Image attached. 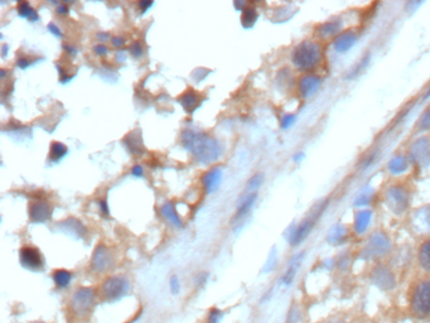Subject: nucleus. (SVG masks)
I'll return each mask as SVG.
<instances>
[{
  "label": "nucleus",
  "instance_id": "45",
  "mask_svg": "<svg viewBox=\"0 0 430 323\" xmlns=\"http://www.w3.org/2000/svg\"><path fill=\"white\" fill-rule=\"evenodd\" d=\"M116 61L119 62H124L125 61V52L124 51H119L116 53Z\"/></svg>",
  "mask_w": 430,
  "mask_h": 323
},
{
  "label": "nucleus",
  "instance_id": "12",
  "mask_svg": "<svg viewBox=\"0 0 430 323\" xmlns=\"http://www.w3.org/2000/svg\"><path fill=\"white\" fill-rule=\"evenodd\" d=\"M178 101L188 114H192V112L196 111L202 102L201 97H199V95L197 94L194 90H188V91L184 92V94L179 97Z\"/></svg>",
  "mask_w": 430,
  "mask_h": 323
},
{
  "label": "nucleus",
  "instance_id": "44",
  "mask_svg": "<svg viewBox=\"0 0 430 323\" xmlns=\"http://www.w3.org/2000/svg\"><path fill=\"white\" fill-rule=\"evenodd\" d=\"M63 49L69 54V56H72V57L76 56L77 54V49L72 46H67V44H63Z\"/></svg>",
  "mask_w": 430,
  "mask_h": 323
},
{
  "label": "nucleus",
  "instance_id": "26",
  "mask_svg": "<svg viewBox=\"0 0 430 323\" xmlns=\"http://www.w3.org/2000/svg\"><path fill=\"white\" fill-rule=\"evenodd\" d=\"M389 196L390 199L394 200V204L396 205V206H399V211H401V209H404L405 206H406V193H405V191H402L401 188H392L390 189L389 192Z\"/></svg>",
  "mask_w": 430,
  "mask_h": 323
},
{
  "label": "nucleus",
  "instance_id": "46",
  "mask_svg": "<svg viewBox=\"0 0 430 323\" xmlns=\"http://www.w3.org/2000/svg\"><path fill=\"white\" fill-rule=\"evenodd\" d=\"M326 323H349L348 320L343 319V318H333V319H329L328 322Z\"/></svg>",
  "mask_w": 430,
  "mask_h": 323
},
{
  "label": "nucleus",
  "instance_id": "39",
  "mask_svg": "<svg viewBox=\"0 0 430 323\" xmlns=\"http://www.w3.org/2000/svg\"><path fill=\"white\" fill-rule=\"evenodd\" d=\"M99 206H100V212H101L104 216H109V207H107V202L105 201V200L99 201Z\"/></svg>",
  "mask_w": 430,
  "mask_h": 323
},
{
  "label": "nucleus",
  "instance_id": "9",
  "mask_svg": "<svg viewBox=\"0 0 430 323\" xmlns=\"http://www.w3.org/2000/svg\"><path fill=\"white\" fill-rule=\"evenodd\" d=\"M122 143H124L126 149L132 155H142L147 152L144 143H142V135L140 129H135L132 132L127 133L124 137V139H122Z\"/></svg>",
  "mask_w": 430,
  "mask_h": 323
},
{
  "label": "nucleus",
  "instance_id": "36",
  "mask_svg": "<svg viewBox=\"0 0 430 323\" xmlns=\"http://www.w3.org/2000/svg\"><path fill=\"white\" fill-rule=\"evenodd\" d=\"M94 53L97 54V56H105V54L109 53V48L102 43L96 44V46L94 47Z\"/></svg>",
  "mask_w": 430,
  "mask_h": 323
},
{
  "label": "nucleus",
  "instance_id": "16",
  "mask_svg": "<svg viewBox=\"0 0 430 323\" xmlns=\"http://www.w3.org/2000/svg\"><path fill=\"white\" fill-rule=\"evenodd\" d=\"M257 199V193H246L241 200L239 201L237 205V212H236V219H242L244 216H246L247 212L251 210V207L254 206L255 201Z\"/></svg>",
  "mask_w": 430,
  "mask_h": 323
},
{
  "label": "nucleus",
  "instance_id": "17",
  "mask_svg": "<svg viewBox=\"0 0 430 323\" xmlns=\"http://www.w3.org/2000/svg\"><path fill=\"white\" fill-rule=\"evenodd\" d=\"M319 86V79L314 76H306L301 80V84H299V91L303 95L304 97H309L311 95H313L317 91Z\"/></svg>",
  "mask_w": 430,
  "mask_h": 323
},
{
  "label": "nucleus",
  "instance_id": "24",
  "mask_svg": "<svg viewBox=\"0 0 430 323\" xmlns=\"http://www.w3.org/2000/svg\"><path fill=\"white\" fill-rule=\"evenodd\" d=\"M53 280L58 288H67L72 280V273L64 269L56 270L53 273Z\"/></svg>",
  "mask_w": 430,
  "mask_h": 323
},
{
  "label": "nucleus",
  "instance_id": "31",
  "mask_svg": "<svg viewBox=\"0 0 430 323\" xmlns=\"http://www.w3.org/2000/svg\"><path fill=\"white\" fill-rule=\"evenodd\" d=\"M367 225H369V216H367V215L360 214L359 217H357V222H356L357 232H359V234H362V232L365 231V229L367 227Z\"/></svg>",
  "mask_w": 430,
  "mask_h": 323
},
{
  "label": "nucleus",
  "instance_id": "10",
  "mask_svg": "<svg viewBox=\"0 0 430 323\" xmlns=\"http://www.w3.org/2000/svg\"><path fill=\"white\" fill-rule=\"evenodd\" d=\"M371 280L375 285L384 290H390L395 287L394 274L385 267H377L372 270Z\"/></svg>",
  "mask_w": 430,
  "mask_h": 323
},
{
  "label": "nucleus",
  "instance_id": "43",
  "mask_svg": "<svg viewBox=\"0 0 430 323\" xmlns=\"http://www.w3.org/2000/svg\"><path fill=\"white\" fill-rule=\"evenodd\" d=\"M69 8L66 6V4H59L58 8H57V13L61 14V16H66V14H68Z\"/></svg>",
  "mask_w": 430,
  "mask_h": 323
},
{
  "label": "nucleus",
  "instance_id": "1",
  "mask_svg": "<svg viewBox=\"0 0 430 323\" xmlns=\"http://www.w3.org/2000/svg\"><path fill=\"white\" fill-rule=\"evenodd\" d=\"M182 144L198 163L208 164L214 162L222 154V148L214 138L206 133L194 130H184L182 133Z\"/></svg>",
  "mask_w": 430,
  "mask_h": 323
},
{
  "label": "nucleus",
  "instance_id": "38",
  "mask_svg": "<svg viewBox=\"0 0 430 323\" xmlns=\"http://www.w3.org/2000/svg\"><path fill=\"white\" fill-rule=\"evenodd\" d=\"M48 31L51 32L52 34H54V36H56V37H58V38H62V37H63L62 32L59 31V28L54 23H49L48 24Z\"/></svg>",
  "mask_w": 430,
  "mask_h": 323
},
{
  "label": "nucleus",
  "instance_id": "40",
  "mask_svg": "<svg viewBox=\"0 0 430 323\" xmlns=\"http://www.w3.org/2000/svg\"><path fill=\"white\" fill-rule=\"evenodd\" d=\"M131 174L134 177H137V178H140V177L144 176V169H142L141 166H134L131 169Z\"/></svg>",
  "mask_w": 430,
  "mask_h": 323
},
{
  "label": "nucleus",
  "instance_id": "28",
  "mask_svg": "<svg viewBox=\"0 0 430 323\" xmlns=\"http://www.w3.org/2000/svg\"><path fill=\"white\" fill-rule=\"evenodd\" d=\"M262 181H264V176L260 173L255 174L254 177H251L246 186V193H255L256 189L261 186Z\"/></svg>",
  "mask_w": 430,
  "mask_h": 323
},
{
  "label": "nucleus",
  "instance_id": "3",
  "mask_svg": "<svg viewBox=\"0 0 430 323\" xmlns=\"http://www.w3.org/2000/svg\"><path fill=\"white\" fill-rule=\"evenodd\" d=\"M322 58V51L319 46L313 42H303L293 52V63L303 71H311L318 66Z\"/></svg>",
  "mask_w": 430,
  "mask_h": 323
},
{
  "label": "nucleus",
  "instance_id": "32",
  "mask_svg": "<svg viewBox=\"0 0 430 323\" xmlns=\"http://www.w3.org/2000/svg\"><path fill=\"white\" fill-rule=\"evenodd\" d=\"M222 315H224V313H222L221 310L217 309V308H212V309L209 310L208 323H220L222 319Z\"/></svg>",
  "mask_w": 430,
  "mask_h": 323
},
{
  "label": "nucleus",
  "instance_id": "27",
  "mask_svg": "<svg viewBox=\"0 0 430 323\" xmlns=\"http://www.w3.org/2000/svg\"><path fill=\"white\" fill-rule=\"evenodd\" d=\"M339 28H341V26H339L338 22H328L319 28V33L323 34L324 37H329L332 34H336L339 31Z\"/></svg>",
  "mask_w": 430,
  "mask_h": 323
},
{
  "label": "nucleus",
  "instance_id": "30",
  "mask_svg": "<svg viewBox=\"0 0 430 323\" xmlns=\"http://www.w3.org/2000/svg\"><path fill=\"white\" fill-rule=\"evenodd\" d=\"M417 126H419V130L430 129V109L425 110V112L421 115L419 122H417Z\"/></svg>",
  "mask_w": 430,
  "mask_h": 323
},
{
  "label": "nucleus",
  "instance_id": "48",
  "mask_svg": "<svg viewBox=\"0 0 430 323\" xmlns=\"http://www.w3.org/2000/svg\"><path fill=\"white\" fill-rule=\"evenodd\" d=\"M235 7H236L237 11H244L246 7H245V3H240V2H235Z\"/></svg>",
  "mask_w": 430,
  "mask_h": 323
},
{
  "label": "nucleus",
  "instance_id": "29",
  "mask_svg": "<svg viewBox=\"0 0 430 323\" xmlns=\"http://www.w3.org/2000/svg\"><path fill=\"white\" fill-rule=\"evenodd\" d=\"M130 54H131L134 58H140V57L144 54V48H142V44L140 43L139 41H135L132 42L131 46H130L129 48Z\"/></svg>",
  "mask_w": 430,
  "mask_h": 323
},
{
  "label": "nucleus",
  "instance_id": "19",
  "mask_svg": "<svg viewBox=\"0 0 430 323\" xmlns=\"http://www.w3.org/2000/svg\"><path fill=\"white\" fill-rule=\"evenodd\" d=\"M417 262L425 272L430 273V239L425 240L420 245L419 252H417Z\"/></svg>",
  "mask_w": 430,
  "mask_h": 323
},
{
  "label": "nucleus",
  "instance_id": "47",
  "mask_svg": "<svg viewBox=\"0 0 430 323\" xmlns=\"http://www.w3.org/2000/svg\"><path fill=\"white\" fill-rule=\"evenodd\" d=\"M292 120H293V117H292V116H286V117H285L284 121H282V126H284V127L289 126V125L292 124Z\"/></svg>",
  "mask_w": 430,
  "mask_h": 323
},
{
  "label": "nucleus",
  "instance_id": "2",
  "mask_svg": "<svg viewBox=\"0 0 430 323\" xmlns=\"http://www.w3.org/2000/svg\"><path fill=\"white\" fill-rule=\"evenodd\" d=\"M410 312L417 319L430 317V278L419 280L410 293Z\"/></svg>",
  "mask_w": 430,
  "mask_h": 323
},
{
  "label": "nucleus",
  "instance_id": "41",
  "mask_svg": "<svg viewBox=\"0 0 430 323\" xmlns=\"http://www.w3.org/2000/svg\"><path fill=\"white\" fill-rule=\"evenodd\" d=\"M96 38L97 41L100 42H107L110 41L111 38V36H110V33H107V32H99V33L96 34Z\"/></svg>",
  "mask_w": 430,
  "mask_h": 323
},
{
  "label": "nucleus",
  "instance_id": "23",
  "mask_svg": "<svg viewBox=\"0 0 430 323\" xmlns=\"http://www.w3.org/2000/svg\"><path fill=\"white\" fill-rule=\"evenodd\" d=\"M257 21V12L254 7H246L242 11L241 24L245 29H250L255 26Z\"/></svg>",
  "mask_w": 430,
  "mask_h": 323
},
{
  "label": "nucleus",
  "instance_id": "11",
  "mask_svg": "<svg viewBox=\"0 0 430 323\" xmlns=\"http://www.w3.org/2000/svg\"><path fill=\"white\" fill-rule=\"evenodd\" d=\"M222 179V169L220 167H213L212 169H209L206 174L202 178L203 182L204 189H206L207 193H213L219 189L220 184H221Z\"/></svg>",
  "mask_w": 430,
  "mask_h": 323
},
{
  "label": "nucleus",
  "instance_id": "50",
  "mask_svg": "<svg viewBox=\"0 0 430 323\" xmlns=\"http://www.w3.org/2000/svg\"><path fill=\"white\" fill-rule=\"evenodd\" d=\"M32 323H43V322H32Z\"/></svg>",
  "mask_w": 430,
  "mask_h": 323
},
{
  "label": "nucleus",
  "instance_id": "13",
  "mask_svg": "<svg viewBox=\"0 0 430 323\" xmlns=\"http://www.w3.org/2000/svg\"><path fill=\"white\" fill-rule=\"evenodd\" d=\"M314 222L312 220H306V221L302 222L293 232H292L291 237H289V242H291L292 246H297V245L301 244L304 239L309 235L311 230L313 229Z\"/></svg>",
  "mask_w": 430,
  "mask_h": 323
},
{
  "label": "nucleus",
  "instance_id": "4",
  "mask_svg": "<svg viewBox=\"0 0 430 323\" xmlns=\"http://www.w3.org/2000/svg\"><path fill=\"white\" fill-rule=\"evenodd\" d=\"M96 300V293L94 288L82 287L75 292L71 299V309L79 317H84L90 313Z\"/></svg>",
  "mask_w": 430,
  "mask_h": 323
},
{
  "label": "nucleus",
  "instance_id": "6",
  "mask_svg": "<svg viewBox=\"0 0 430 323\" xmlns=\"http://www.w3.org/2000/svg\"><path fill=\"white\" fill-rule=\"evenodd\" d=\"M19 259H21V264L32 272H39L44 267L43 256L41 251L34 246L22 247L19 251Z\"/></svg>",
  "mask_w": 430,
  "mask_h": 323
},
{
  "label": "nucleus",
  "instance_id": "8",
  "mask_svg": "<svg viewBox=\"0 0 430 323\" xmlns=\"http://www.w3.org/2000/svg\"><path fill=\"white\" fill-rule=\"evenodd\" d=\"M29 219L33 224H43L52 216V209L47 202L33 201L29 204Z\"/></svg>",
  "mask_w": 430,
  "mask_h": 323
},
{
  "label": "nucleus",
  "instance_id": "33",
  "mask_svg": "<svg viewBox=\"0 0 430 323\" xmlns=\"http://www.w3.org/2000/svg\"><path fill=\"white\" fill-rule=\"evenodd\" d=\"M302 320V313L298 308H292L288 314V323H299Z\"/></svg>",
  "mask_w": 430,
  "mask_h": 323
},
{
  "label": "nucleus",
  "instance_id": "5",
  "mask_svg": "<svg viewBox=\"0 0 430 323\" xmlns=\"http://www.w3.org/2000/svg\"><path fill=\"white\" fill-rule=\"evenodd\" d=\"M129 280L121 275L109 277L101 287V294L107 300H117L129 292Z\"/></svg>",
  "mask_w": 430,
  "mask_h": 323
},
{
  "label": "nucleus",
  "instance_id": "25",
  "mask_svg": "<svg viewBox=\"0 0 430 323\" xmlns=\"http://www.w3.org/2000/svg\"><path fill=\"white\" fill-rule=\"evenodd\" d=\"M356 41V36L353 33H343L336 39V48L339 52H344L351 48L352 44Z\"/></svg>",
  "mask_w": 430,
  "mask_h": 323
},
{
  "label": "nucleus",
  "instance_id": "15",
  "mask_svg": "<svg viewBox=\"0 0 430 323\" xmlns=\"http://www.w3.org/2000/svg\"><path fill=\"white\" fill-rule=\"evenodd\" d=\"M389 250V241L385 239L384 236H375L372 239V241L370 242V250L367 254L370 256H380V255L386 254V251Z\"/></svg>",
  "mask_w": 430,
  "mask_h": 323
},
{
  "label": "nucleus",
  "instance_id": "21",
  "mask_svg": "<svg viewBox=\"0 0 430 323\" xmlns=\"http://www.w3.org/2000/svg\"><path fill=\"white\" fill-rule=\"evenodd\" d=\"M17 11H18L19 17L27 18L29 22H37L39 19L38 13H37L33 7L29 3H27V2H21V3H18Z\"/></svg>",
  "mask_w": 430,
  "mask_h": 323
},
{
  "label": "nucleus",
  "instance_id": "20",
  "mask_svg": "<svg viewBox=\"0 0 430 323\" xmlns=\"http://www.w3.org/2000/svg\"><path fill=\"white\" fill-rule=\"evenodd\" d=\"M67 152H68V148H67L63 143L53 142L51 144V148H49V157H48L49 162H52V163H57V162H59L62 158L66 157Z\"/></svg>",
  "mask_w": 430,
  "mask_h": 323
},
{
  "label": "nucleus",
  "instance_id": "42",
  "mask_svg": "<svg viewBox=\"0 0 430 323\" xmlns=\"http://www.w3.org/2000/svg\"><path fill=\"white\" fill-rule=\"evenodd\" d=\"M111 43H112V46L116 47V48H121V47L124 46L125 41L121 38V37H112Z\"/></svg>",
  "mask_w": 430,
  "mask_h": 323
},
{
  "label": "nucleus",
  "instance_id": "18",
  "mask_svg": "<svg viewBox=\"0 0 430 323\" xmlns=\"http://www.w3.org/2000/svg\"><path fill=\"white\" fill-rule=\"evenodd\" d=\"M61 227L63 229V231L69 232V234L76 237H84V235L86 234V227L79 220L68 219L66 221H62Z\"/></svg>",
  "mask_w": 430,
  "mask_h": 323
},
{
  "label": "nucleus",
  "instance_id": "49",
  "mask_svg": "<svg viewBox=\"0 0 430 323\" xmlns=\"http://www.w3.org/2000/svg\"><path fill=\"white\" fill-rule=\"evenodd\" d=\"M7 52H8V46H7V44H3V46H2V56L6 57Z\"/></svg>",
  "mask_w": 430,
  "mask_h": 323
},
{
  "label": "nucleus",
  "instance_id": "22",
  "mask_svg": "<svg viewBox=\"0 0 430 323\" xmlns=\"http://www.w3.org/2000/svg\"><path fill=\"white\" fill-rule=\"evenodd\" d=\"M301 260H302V255H297L294 259H292V262L289 263V267L288 269H286V272H285V274L282 275L281 280L282 283H284L285 285H289L292 282H293L294 277H296L297 274V270H298L299 265H301Z\"/></svg>",
  "mask_w": 430,
  "mask_h": 323
},
{
  "label": "nucleus",
  "instance_id": "34",
  "mask_svg": "<svg viewBox=\"0 0 430 323\" xmlns=\"http://www.w3.org/2000/svg\"><path fill=\"white\" fill-rule=\"evenodd\" d=\"M32 63H33L32 58H29V57H26V56H22L21 58L17 59V66H18L19 69H22V70L28 69V67L31 66Z\"/></svg>",
  "mask_w": 430,
  "mask_h": 323
},
{
  "label": "nucleus",
  "instance_id": "14",
  "mask_svg": "<svg viewBox=\"0 0 430 323\" xmlns=\"http://www.w3.org/2000/svg\"><path fill=\"white\" fill-rule=\"evenodd\" d=\"M161 214L163 215L164 219L169 222L171 225H173L177 229H182L183 227V222H182L181 217H179L178 212H177L176 207L172 202H166V204L162 206Z\"/></svg>",
  "mask_w": 430,
  "mask_h": 323
},
{
  "label": "nucleus",
  "instance_id": "7",
  "mask_svg": "<svg viewBox=\"0 0 430 323\" xmlns=\"http://www.w3.org/2000/svg\"><path fill=\"white\" fill-rule=\"evenodd\" d=\"M112 254L107 246L104 244H99L95 249L91 259V268L96 273H104L112 265Z\"/></svg>",
  "mask_w": 430,
  "mask_h": 323
},
{
  "label": "nucleus",
  "instance_id": "37",
  "mask_svg": "<svg viewBox=\"0 0 430 323\" xmlns=\"http://www.w3.org/2000/svg\"><path fill=\"white\" fill-rule=\"evenodd\" d=\"M153 2H151V0H141V2H139L137 3V6H139V11L140 13H146L147 11H148L151 7H153Z\"/></svg>",
  "mask_w": 430,
  "mask_h": 323
},
{
  "label": "nucleus",
  "instance_id": "35",
  "mask_svg": "<svg viewBox=\"0 0 430 323\" xmlns=\"http://www.w3.org/2000/svg\"><path fill=\"white\" fill-rule=\"evenodd\" d=\"M179 289H181V284H179V279L177 275H173L171 278V292L173 294H178Z\"/></svg>",
  "mask_w": 430,
  "mask_h": 323
}]
</instances>
